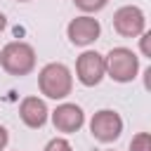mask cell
Listing matches in <instances>:
<instances>
[{"label":"cell","instance_id":"5b68a950","mask_svg":"<svg viewBox=\"0 0 151 151\" xmlns=\"http://www.w3.org/2000/svg\"><path fill=\"white\" fill-rule=\"evenodd\" d=\"M144 26H146V17H144V12L137 5H125V7L116 9V14H113V28L123 38H137V35H142Z\"/></svg>","mask_w":151,"mask_h":151},{"label":"cell","instance_id":"9c48e42d","mask_svg":"<svg viewBox=\"0 0 151 151\" xmlns=\"http://www.w3.org/2000/svg\"><path fill=\"white\" fill-rule=\"evenodd\" d=\"M47 113L50 111H47L45 101L38 99V97H26L19 106V116L28 127H42L47 123Z\"/></svg>","mask_w":151,"mask_h":151},{"label":"cell","instance_id":"52a82bcc","mask_svg":"<svg viewBox=\"0 0 151 151\" xmlns=\"http://www.w3.org/2000/svg\"><path fill=\"white\" fill-rule=\"evenodd\" d=\"M99 33H101L99 21H97L94 17H87V14L76 17V19L66 26V35H68V40H71L73 45H78V47L92 45V42L99 38Z\"/></svg>","mask_w":151,"mask_h":151},{"label":"cell","instance_id":"ba28073f","mask_svg":"<svg viewBox=\"0 0 151 151\" xmlns=\"http://www.w3.org/2000/svg\"><path fill=\"white\" fill-rule=\"evenodd\" d=\"M52 123L59 132H78L85 123V113L78 104H59L52 111Z\"/></svg>","mask_w":151,"mask_h":151},{"label":"cell","instance_id":"8fae6325","mask_svg":"<svg viewBox=\"0 0 151 151\" xmlns=\"http://www.w3.org/2000/svg\"><path fill=\"white\" fill-rule=\"evenodd\" d=\"M73 2H76V7H78V9H83V12L92 14V12H99V9H104L109 0H73Z\"/></svg>","mask_w":151,"mask_h":151},{"label":"cell","instance_id":"9a60e30c","mask_svg":"<svg viewBox=\"0 0 151 151\" xmlns=\"http://www.w3.org/2000/svg\"><path fill=\"white\" fill-rule=\"evenodd\" d=\"M5 26H7V19H5V14H2V12H0V31H2V28H5Z\"/></svg>","mask_w":151,"mask_h":151},{"label":"cell","instance_id":"5bb4252c","mask_svg":"<svg viewBox=\"0 0 151 151\" xmlns=\"http://www.w3.org/2000/svg\"><path fill=\"white\" fill-rule=\"evenodd\" d=\"M7 142H9V134H7V130H5L2 125H0V151H2L5 146H7Z\"/></svg>","mask_w":151,"mask_h":151},{"label":"cell","instance_id":"7a4b0ae2","mask_svg":"<svg viewBox=\"0 0 151 151\" xmlns=\"http://www.w3.org/2000/svg\"><path fill=\"white\" fill-rule=\"evenodd\" d=\"M0 66L9 76H26L35 68V50L28 42L12 40L0 50Z\"/></svg>","mask_w":151,"mask_h":151},{"label":"cell","instance_id":"3957f363","mask_svg":"<svg viewBox=\"0 0 151 151\" xmlns=\"http://www.w3.org/2000/svg\"><path fill=\"white\" fill-rule=\"evenodd\" d=\"M104 71L116 83H130L137 78L139 71V57L127 47H113L104 57Z\"/></svg>","mask_w":151,"mask_h":151},{"label":"cell","instance_id":"30bf717a","mask_svg":"<svg viewBox=\"0 0 151 151\" xmlns=\"http://www.w3.org/2000/svg\"><path fill=\"white\" fill-rule=\"evenodd\" d=\"M130 151H151V137L149 132H139L130 142Z\"/></svg>","mask_w":151,"mask_h":151},{"label":"cell","instance_id":"2e32d148","mask_svg":"<svg viewBox=\"0 0 151 151\" xmlns=\"http://www.w3.org/2000/svg\"><path fill=\"white\" fill-rule=\"evenodd\" d=\"M19 2H28V0H19Z\"/></svg>","mask_w":151,"mask_h":151},{"label":"cell","instance_id":"277c9868","mask_svg":"<svg viewBox=\"0 0 151 151\" xmlns=\"http://www.w3.org/2000/svg\"><path fill=\"white\" fill-rule=\"evenodd\" d=\"M90 130H92L94 139H99V142H104V144L116 142V139L120 137V132H123V118H120L116 111H111V109H101V111H97V113L92 116Z\"/></svg>","mask_w":151,"mask_h":151},{"label":"cell","instance_id":"7c38bea8","mask_svg":"<svg viewBox=\"0 0 151 151\" xmlns=\"http://www.w3.org/2000/svg\"><path fill=\"white\" fill-rule=\"evenodd\" d=\"M45 151H73V146H71L64 137H54V139H50V142H47Z\"/></svg>","mask_w":151,"mask_h":151},{"label":"cell","instance_id":"8992f818","mask_svg":"<svg viewBox=\"0 0 151 151\" xmlns=\"http://www.w3.org/2000/svg\"><path fill=\"white\" fill-rule=\"evenodd\" d=\"M104 57L94 50H87L78 57L76 61V76L85 87H94L101 78H104Z\"/></svg>","mask_w":151,"mask_h":151},{"label":"cell","instance_id":"4fadbf2b","mask_svg":"<svg viewBox=\"0 0 151 151\" xmlns=\"http://www.w3.org/2000/svg\"><path fill=\"white\" fill-rule=\"evenodd\" d=\"M149 38H151V33H142V52H144V57H151V50H149Z\"/></svg>","mask_w":151,"mask_h":151},{"label":"cell","instance_id":"6da1fadb","mask_svg":"<svg viewBox=\"0 0 151 151\" xmlns=\"http://www.w3.org/2000/svg\"><path fill=\"white\" fill-rule=\"evenodd\" d=\"M38 87L50 99H64V97L71 94V87H73L71 71L59 61L45 64L38 73Z\"/></svg>","mask_w":151,"mask_h":151}]
</instances>
